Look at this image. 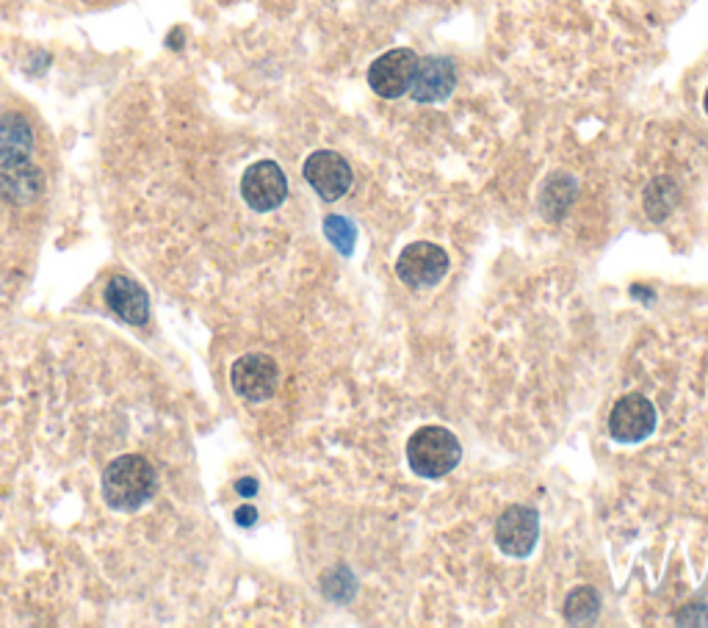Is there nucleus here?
<instances>
[{
	"label": "nucleus",
	"instance_id": "1",
	"mask_svg": "<svg viewBox=\"0 0 708 628\" xmlns=\"http://www.w3.org/2000/svg\"><path fill=\"white\" fill-rule=\"evenodd\" d=\"M158 479L150 460L139 455H122L103 471V499L108 507L122 512L139 510L155 496Z\"/></svg>",
	"mask_w": 708,
	"mask_h": 628
},
{
	"label": "nucleus",
	"instance_id": "2",
	"mask_svg": "<svg viewBox=\"0 0 708 628\" xmlns=\"http://www.w3.org/2000/svg\"><path fill=\"white\" fill-rule=\"evenodd\" d=\"M462 460V446L446 427H421L407 440V462L423 479H440Z\"/></svg>",
	"mask_w": 708,
	"mask_h": 628
},
{
	"label": "nucleus",
	"instance_id": "3",
	"mask_svg": "<svg viewBox=\"0 0 708 628\" xmlns=\"http://www.w3.org/2000/svg\"><path fill=\"white\" fill-rule=\"evenodd\" d=\"M449 272V255L443 247L429 242H416L401 249L396 260V275L410 288H432Z\"/></svg>",
	"mask_w": 708,
	"mask_h": 628
},
{
	"label": "nucleus",
	"instance_id": "4",
	"mask_svg": "<svg viewBox=\"0 0 708 628\" xmlns=\"http://www.w3.org/2000/svg\"><path fill=\"white\" fill-rule=\"evenodd\" d=\"M418 67V53L410 47H396V51L383 53L377 62L368 67V86L385 100L407 95L412 84V75Z\"/></svg>",
	"mask_w": 708,
	"mask_h": 628
},
{
	"label": "nucleus",
	"instance_id": "5",
	"mask_svg": "<svg viewBox=\"0 0 708 628\" xmlns=\"http://www.w3.org/2000/svg\"><path fill=\"white\" fill-rule=\"evenodd\" d=\"M242 196L258 214L280 207L288 196V178L280 163L255 161L242 178Z\"/></svg>",
	"mask_w": 708,
	"mask_h": 628
},
{
	"label": "nucleus",
	"instance_id": "6",
	"mask_svg": "<svg viewBox=\"0 0 708 628\" xmlns=\"http://www.w3.org/2000/svg\"><path fill=\"white\" fill-rule=\"evenodd\" d=\"M304 180L313 185L315 194L324 202H335L352 189L354 172L348 167L346 158L335 150H315L313 156L304 161Z\"/></svg>",
	"mask_w": 708,
	"mask_h": 628
},
{
	"label": "nucleus",
	"instance_id": "7",
	"mask_svg": "<svg viewBox=\"0 0 708 628\" xmlns=\"http://www.w3.org/2000/svg\"><path fill=\"white\" fill-rule=\"evenodd\" d=\"M653 429H656V407L651 398L629 393L612 407L609 433L618 444H640V440L651 438Z\"/></svg>",
	"mask_w": 708,
	"mask_h": 628
},
{
	"label": "nucleus",
	"instance_id": "8",
	"mask_svg": "<svg viewBox=\"0 0 708 628\" xmlns=\"http://www.w3.org/2000/svg\"><path fill=\"white\" fill-rule=\"evenodd\" d=\"M540 537V515L532 507H509L495 523V543L506 556H528Z\"/></svg>",
	"mask_w": 708,
	"mask_h": 628
},
{
	"label": "nucleus",
	"instance_id": "9",
	"mask_svg": "<svg viewBox=\"0 0 708 628\" xmlns=\"http://www.w3.org/2000/svg\"><path fill=\"white\" fill-rule=\"evenodd\" d=\"M230 382L238 396L249 398V402H266L275 396L280 369L269 354H244L233 363Z\"/></svg>",
	"mask_w": 708,
	"mask_h": 628
},
{
	"label": "nucleus",
	"instance_id": "10",
	"mask_svg": "<svg viewBox=\"0 0 708 628\" xmlns=\"http://www.w3.org/2000/svg\"><path fill=\"white\" fill-rule=\"evenodd\" d=\"M0 194L12 205H34L45 194V174L29 158L3 161V167H0Z\"/></svg>",
	"mask_w": 708,
	"mask_h": 628
},
{
	"label": "nucleus",
	"instance_id": "11",
	"mask_svg": "<svg viewBox=\"0 0 708 628\" xmlns=\"http://www.w3.org/2000/svg\"><path fill=\"white\" fill-rule=\"evenodd\" d=\"M454 62L446 56L418 58L416 75L410 84V97L416 103H443L454 92Z\"/></svg>",
	"mask_w": 708,
	"mask_h": 628
},
{
	"label": "nucleus",
	"instance_id": "12",
	"mask_svg": "<svg viewBox=\"0 0 708 628\" xmlns=\"http://www.w3.org/2000/svg\"><path fill=\"white\" fill-rule=\"evenodd\" d=\"M106 302L114 313L128 324L139 327L150 319V297L144 288L130 277H111L106 286Z\"/></svg>",
	"mask_w": 708,
	"mask_h": 628
},
{
	"label": "nucleus",
	"instance_id": "13",
	"mask_svg": "<svg viewBox=\"0 0 708 628\" xmlns=\"http://www.w3.org/2000/svg\"><path fill=\"white\" fill-rule=\"evenodd\" d=\"M34 150V130L23 114H3L0 117V158L14 161V158H29Z\"/></svg>",
	"mask_w": 708,
	"mask_h": 628
},
{
	"label": "nucleus",
	"instance_id": "14",
	"mask_svg": "<svg viewBox=\"0 0 708 628\" xmlns=\"http://www.w3.org/2000/svg\"><path fill=\"white\" fill-rule=\"evenodd\" d=\"M598 609H601V598H598V593L592 587H576L568 595V600H565V617L573 626L596 620Z\"/></svg>",
	"mask_w": 708,
	"mask_h": 628
},
{
	"label": "nucleus",
	"instance_id": "15",
	"mask_svg": "<svg viewBox=\"0 0 708 628\" xmlns=\"http://www.w3.org/2000/svg\"><path fill=\"white\" fill-rule=\"evenodd\" d=\"M675 202V185L673 180L667 178H658L656 183L647 185V194H645V211L651 220L662 222L664 216L669 214V207H673Z\"/></svg>",
	"mask_w": 708,
	"mask_h": 628
},
{
	"label": "nucleus",
	"instance_id": "16",
	"mask_svg": "<svg viewBox=\"0 0 708 628\" xmlns=\"http://www.w3.org/2000/svg\"><path fill=\"white\" fill-rule=\"evenodd\" d=\"M324 233L326 238L332 242V247L337 249V253L343 255H352L354 253V242H357V227H354L352 220H346V216H326L324 220Z\"/></svg>",
	"mask_w": 708,
	"mask_h": 628
},
{
	"label": "nucleus",
	"instance_id": "17",
	"mask_svg": "<svg viewBox=\"0 0 708 628\" xmlns=\"http://www.w3.org/2000/svg\"><path fill=\"white\" fill-rule=\"evenodd\" d=\"M255 521H258V510L253 504H244L242 510H236L238 526H255Z\"/></svg>",
	"mask_w": 708,
	"mask_h": 628
},
{
	"label": "nucleus",
	"instance_id": "18",
	"mask_svg": "<svg viewBox=\"0 0 708 628\" xmlns=\"http://www.w3.org/2000/svg\"><path fill=\"white\" fill-rule=\"evenodd\" d=\"M236 490L242 496H255V493H258V482H255V479H249V477L247 479H238Z\"/></svg>",
	"mask_w": 708,
	"mask_h": 628
},
{
	"label": "nucleus",
	"instance_id": "19",
	"mask_svg": "<svg viewBox=\"0 0 708 628\" xmlns=\"http://www.w3.org/2000/svg\"><path fill=\"white\" fill-rule=\"evenodd\" d=\"M702 106H706V114H708V89H706V97H702Z\"/></svg>",
	"mask_w": 708,
	"mask_h": 628
}]
</instances>
